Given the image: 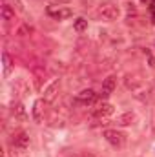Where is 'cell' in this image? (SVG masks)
Listing matches in <instances>:
<instances>
[{"instance_id": "e0dca14e", "label": "cell", "mask_w": 155, "mask_h": 157, "mask_svg": "<svg viewBox=\"0 0 155 157\" xmlns=\"http://www.w3.org/2000/svg\"><path fill=\"white\" fill-rule=\"evenodd\" d=\"M29 33H33V28H29L28 24H24V26H20V28L17 29V35H18V37H26V35H29Z\"/></svg>"}, {"instance_id": "7c38bea8", "label": "cell", "mask_w": 155, "mask_h": 157, "mask_svg": "<svg viewBox=\"0 0 155 157\" xmlns=\"http://www.w3.org/2000/svg\"><path fill=\"white\" fill-rule=\"evenodd\" d=\"M47 15L53 17L55 20H64V18L73 17V11H71L70 7H64V9H53V7H49V9H47Z\"/></svg>"}, {"instance_id": "5bb4252c", "label": "cell", "mask_w": 155, "mask_h": 157, "mask_svg": "<svg viewBox=\"0 0 155 157\" xmlns=\"http://www.w3.org/2000/svg\"><path fill=\"white\" fill-rule=\"evenodd\" d=\"M0 15H2V20H6V22L15 20V9H13L11 6H7V4H2V7H0Z\"/></svg>"}, {"instance_id": "2e32d148", "label": "cell", "mask_w": 155, "mask_h": 157, "mask_svg": "<svg viewBox=\"0 0 155 157\" xmlns=\"http://www.w3.org/2000/svg\"><path fill=\"white\" fill-rule=\"evenodd\" d=\"M2 60H4V75L7 77V75H9V71H11V66H13L11 57H9V53H7V51H4V53H2Z\"/></svg>"}, {"instance_id": "8992f818", "label": "cell", "mask_w": 155, "mask_h": 157, "mask_svg": "<svg viewBox=\"0 0 155 157\" xmlns=\"http://www.w3.org/2000/svg\"><path fill=\"white\" fill-rule=\"evenodd\" d=\"M95 101H97V93H95L91 88H88V90H82L80 93H77V97H75V102H77V104H82V106L93 104Z\"/></svg>"}, {"instance_id": "8fae6325", "label": "cell", "mask_w": 155, "mask_h": 157, "mask_svg": "<svg viewBox=\"0 0 155 157\" xmlns=\"http://www.w3.org/2000/svg\"><path fill=\"white\" fill-rule=\"evenodd\" d=\"M13 91L17 95H20V97H28L29 95V84H28V80L18 77L15 80V84H13Z\"/></svg>"}, {"instance_id": "6da1fadb", "label": "cell", "mask_w": 155, "mask_h": 157, "mask_svg": "<svg viewBox=\"0 0 155 157\" xmlns=\"http://www.w3.org/2000/svg\"><path fill=\"white\" fill-rule=\"evenodd\" d=\"M97 13H99L102 18H106V20H117V18L120 17V7H119V4L108 0V2H102V4L99 6Z\"/></svg>"}, {"instance_id": "30bf717a", "label": "cell", "mask_w": 155, "mask_h": 157, "mask_svg": "<svg viewBox=\"0 0 155 157\" xmlns=\"http://www.w3.org/2000/svg\"><path fill=\"white\" fill-rule=\"evenodd\" d=\"M29 143H31V139H29V135H28L26 132H18V133L13 137V144H15V148H18V150L29 148Z\"/></svg>"}, {"instance_id": "d6986e66", "label": "cell", "mask_w": 155, "mask_h": 157, "mask_svg": "<svg viewBox=\"0 0 155 157\" xmlns=\"http://www.w3.org/2000/svg\"><path fill=\"white\" fill-rule=\"evenodd\" d=\"M71 157H95V155H91L88 152H80V154H75V155H71Z\"/></svg>"}, {"instance_id": "3957f363", "label": "cell", "mask_w": 155, "mask_h": 157, "mask_svg": "<svg viewBox=\"0 0 155 157\" xmlns=\"http://www.w3.org/2000/svg\"><path fill=\"white\" fill-rule=\"evenodd\" d=\"M47 102L44 99H37L35 104H33V110H31V115H33V121L37 124H44L46 121V113H47Z\"/></svg>"}, {"instance_id": "ac0fdd59", "label": "cell", "mask_w": 155, "mask_h": 157, "mask_svg": "<svg viewBox=\"0 0 155 157\" xmlns=\"http://www.w3.org/2000/svg\"><path fill=\"white\" fill-rule=\"evenodd\" d=\"M71 0H49L51 6H62V4H70Z\"/></svg>"}, {"instance_id": "9a60e30c", "label": "cell", "mask_w": 155, "mask_h": 157, "mask_svg": "<svg viewBox=\"0 0 155 157\" xmlns=\"http://www.w3.org/2000/svg\"><path fill=\"white\" fill-rule=\"evenodd\" d=\"M73 29H75L77 33H84V31L88 29V20L82 18V17L75 18V20H73Z\"/></svg>"}, {"instance_id": "cb8c5ba5", "label": "cell", "mask_w": 155, "mask_h": 157, "mask_svg": "<svg viewBox=\"0 0 155 157\" xmlns=\"http://www.w3.org/2000/svg\"><path fill=\"white\" fill-rule=\"evenodd\" d=\"M153 48H155V40H153Z\"/></svg>"}, {"instance_id": "7a4b0ae2", "label": "cell", "mask_w": 155, "mask_h": 157, "mask_svg": "<svg viewBox=\"0 0 155 157\" xmlns=\"http://www.w3.org/2000/svg\"><path fill=\"white\" fill-rule=\"evenodd\" d=\"M102 137H104L113 148H122V146L126 144V133L119 132L117 128H108V130H104V132H102Z\"/></svg>"}, {"instance_id": "4fadbf2b", "label": "cell", "mask_w": 155, "mask_h": 157, "mask_svg": "<svg viewBox=\"0 0 155 157\" xmlns=\"http://www.w3.org/2000/svg\"><path fill=\"white\" fill-rule=\"evenodd\" d=\"M133 121H135V113L133 112H124V113H120L115 119V124L117 126H131Z\"/></svg>"}, {"instance_id": "ba28073f", "label": "cell", "mask_w": 155, "mask_h": 157, "mask_svg": "<svg viewBox=\"0 0 155 157\" xmlns=\"http://www.w3.org/2000/svg\"><path fill=\"white\" fill-rule=\"evenodd\" d=\"M112 113H113V106L110 102H102L97 108H93V113L91 115L95 119H106V117H110Z\"/></svg>"}, {"instance_id": "52a82bcc", "label": "cell", "mask_w": 155, "mask_h": 157, "mask_svg": "<svg viewBox=\"0 0 155 157\" xmlns=\"http://www.w3.org/2000/svg\"><path fill=\"white\" fill-rule=\"evenodd\" d=\"M117 88V77L115 75H110V77H106L102 80V88H100V97L102 99H108L112 93H113V90Z\"/></svg>"}, {"instance_id": "d4e9b609", "label": "cell", "mask_w": 155, "mask_h": 157, "mask_svg": "<svg viewBox=\"0 0 155 157\" xmlns=\"http://www.w3.org/2000/svg\"><path fill=\"white\" fill-rule=\"evenodd\" d=\"M152 2H153V4H155V0H152Z\"/></svg>"}, {"instance_id": "277c9868", "label": "cell", "mask_w": 155, "mask_h": 157, "mask_svg": "<svg viewBox=\"0 0 155 157\" xmlns=\"http://www.w3.org/2000/svg\"><path fill=\"white\" fill-rule=\"evenodd\" d=\"M124 84H126V88L128 90H131V91H139L141 88H144V80L142 77L139 75V73H128L126 78H124Z\"/></svg>"}, {"instance_id": "603a6c76", "label": "cell", "mask_w": 155, "mask_h": 157, "mask_svg": "<svg viewBox=\"0 0 155 157\" xmlns=\"http://www.w3.org/2000/svg\"><path fill=\"white\" fill-rule=\"evenodd\" d=\"M141 2H150V0H141Z\"/></svg>"}, {"instance_id": "ffe728a7", "label": "cell", "mask_w": 155, "mask_h": 157, "mask_svg": "<svg viewBox=\"0 0 155 157\" xmlns=\"http://www.w3.org/2000/svg\"><path fill=\"white\" fill-rule=\"evenodd\" d=\"M152 22L155 24V4H153V7H152Z\"/></svg>"}, {"instance_id": "44dd1931", "label": "cell", "mask_w": 155, "mask_h": 157, "mask_svg": "<svg viewBox=\"0 0 155 157\" xmlns=\"http://www.w3.org/2000/svg\"><path fill=\"white\" fill-rule=\"evenodd\" d=\"M148 62H150V66H152V68H155V57H150V60H148Z\"/></svg>"}, {"instance_id": "5b68a950", "label": "cell", "mask_w": 155, "mask_h": 157, "mask_svg": "<svg viewBox=\"0 0 155 157\" xmlns=\"http://www.w3.org/2000/svg\"><path fill=\"white\" fill-rule=\"evenodd\" d=\"M60 78H55L46 90H44V101L49 104V102H53L55 99H57V95H59V91H60Z\"/></svg>"}, {"instance_id": "9c48e42d", "label": "cell", "mask_w": 155, "mask_h": 157, "mask_svg": "<svg viewBox=\"0 0 155 157\" xmlns=\"http://www.w3.org/2000/svg\"><path fill=\"white\" fill-rule=\"evenodd\" d=\"M11 115L17 121H26L28 119V112H26V108H24V104L20 101H13L11 102Z\"/></svg>"}, {"instance_id": "7402d4cb", "label": "cell", "mask_w": 155, "mask_h": 157, "mask_svg": "<svg viewBox=\"0 0 155 157\" xmlns=\"http://www.w3.org/2000/svg\"><path fill=\"white\" fill-rule=\"evenodd\" d=\"M2 4H7V0H2Z\"/></svg>"}]
</instances>
